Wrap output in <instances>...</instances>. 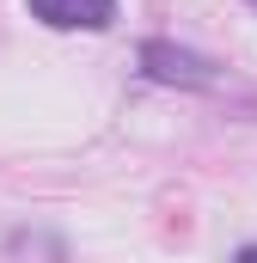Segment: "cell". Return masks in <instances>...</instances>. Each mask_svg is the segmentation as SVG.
<instances>
[{
    "label": "cell",
    "mask_w": 257,
    "mask_h": 263,
    "mask_svg": "<svg viewBox=\"0 0 257 263\" xmlns=\"http://www.w3.org/2000/svg\"><path fill=\"white\" fill-rule=\"evenodd\" d=\"M245 6H257V0H245Z\"/></svg>",
    "instance_id": "cell-4"
},
{
    "label": "cell",
    "mask_w": 257,
    "mask_h": 263,
    "mask_svg": "<svg viewBox=\"0 0 257 263\" xmlns=\"http://www.w3.org/2000/svg\"><path fill=\"white\" fill-rule=\"evenodd\" d=\"M25 6L49 31H111L117 18V0H25Z\"/></svg>",
    "instance_id": "cell-2"
},
{
    "label": "cell",
    "mask_w": 257,
    "mask_h": 263,
    "mask_svg": "<svg viewBox=\"0 0 257 263\" xmlns=\"http://www.w3.org/2000/svg\"><path fill=\"white\" fill-rule=\"evenodd\" d=\"M233 263H257V245H245V251H239V257H233Z\"/></svg>",
    "instance_id": "cell-3"
},
{
    "label": "cell",
    "mask_w": 257,
    "mask_h": 263,
    "mask_svg": "<svg viewBox=\"0 0 257 263\" xmlns=\"http://www.w3.org/2000/svg\"><path fill=\"white\" fill-rule=\"evenodd\" d=\"M141 73L159 80V86H221V67L208 62V55L178 49V43H166V37L141 43Z\"/></svg>",
    "instance_id": "cell-1"
}]
</instances>
